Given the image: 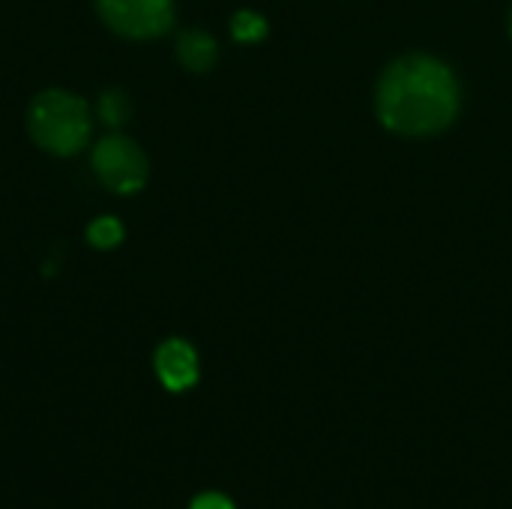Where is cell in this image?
Masks as SVG:
<instances>
[{"label":"cell","mask_w":512,"mask_h":509,"mask_svg":"<svg viewBox=\"0 0 512 509\" xmlns=\"http://www.w3.org/2000/svg\"><path fill=\"white\" fill-rule=\"evenodd\" d=\"M153 369L159 384L171 393H183L198 384V354L183 339H165L156 348Z\"/></svg>","instance_id":"5b68a950"},{"label":"cell","mask_w":512,"mask_h":509,"mask_svg":"<svg viewBox=\"0 0 512 509\" xmlns=\"http://www.w3.org/2000/svg\"><path fill=\"white\" fill-rule=\"evenodd\" d=\"M177 57L189 72H207L216 63V42L204 30H183L177 39Z\"/></svg>","instance_id":"8992f818"},{"label":"cell","mask_w":512,"mask_h":509,"mask_svg":"<svg viewBox=\"0 0 512 509\" xmlns=\"http://www.w3.org/2000/svg\"><path fill=\"white\" fill-rule=\"evenodd\" d=\"M132 114V105H129V96L123 90H105L102 99H99V117L108 123V126H123Z\"/></svg>","instance_id":"ba28073f"},{"label":"cell","mask_w":512,"mask_h":509,"mask_svg":"<svg viewBox=\"0 0 512 509\" xmlns=\"http://www.w3.org/2000/svg\"><path fill=\"white\" fill-rule=\"evenodd\" d=\"M510 36H512V12H510Z\"/></svg>","instance_id":"8fae6325"},{"label":"cell","mask_w":512,"mask_h":509,"mask_svg":"<svg viewBox=\"0 0 512 509\" xmlns=\"http://www.w3.org/2000/svg\"><path fill=\"white\" fill-rule=\"evenodd\" d=\"M96 177L117 195H132L147 183V156L123 135H108L93 147Z\"/></svg>","instance_id":"3957f363"},{"label":"cell","mask_w":512,"mask_h":509,"mask_svg":"<svg viewBox=\"0 0 512 509\" xmlns=\"http://www.w3.org/2000/svg\"><path fill=\"white\" fill-rule=\"evenodd\" d=\"M231 33H234V39H237V42H258V39H264V36H267V21H264L258 12L243 9V12H237V15H234V21H231Z\"/></svg>","instance_id":"9c48e42d"},{"label":"cell","mask_w":512,"mask_h":509,"mask_svg":"<svg viewBox=\"0 0 512 509\" xmlns=\"http://www.w3.org/2000/svg\"><path fill=\"white\" fill-rule=\"evenodd\" d=\"M189 509H234V504L222 495V492H201Z\"/></svg>","instance_id":"30bf717a"},{"label":"cell","mask_w":512,"mask_h":509,"mask_svg":"<svg viewBox=\"0 0 512 509\" xmlns=\"http://www.w3.org/2000/svg\"><path fill=\"white\" fill-rule=\"evenodd\" d=\"M96 9L126 39H153L174 24V0H96Z\"/></svg>","instance_id":"277c9868"},{"label":"cell","mask_w":512,"mask_h":509,"mask_svg":"<svg viewBox=\"0 0 512 509\" xmlns=\"http://www.w3.org/2000/svg\"><path fill=\"white\" fill-rule=\"evenodd\" d=\"M27 129L42 150L54 156H72L81 147H87L90 108L75 93L45 90L27 108Z\"/></svg>","instance_id":"7a4b0ae2"},{"label":"cell","mask_w":512,"mask_h":509,"mask_svg":"<svg viewBox=\"0 0 512 509\" xmlns=\"http://www.w3.org/2000/svg\"><path fill=\"white\" fill-rule=\"evenodd\" d=\"M378 120L399 135H432L459 114V84L447 63L432 54L393 60L375 93Z\"/></svg>","instance_id":"6da1fadb"},{"label":"cell","mask_w":512,"mask_h":509,"mask_svg":"<svg viewBox=\"0 0 512 509\" xmlns=\"http://www.w3.org/2000/svg\"><path fill=\"white\" fill-rule=\"evenodd\" d=\"M87 243L93 249H114L123 243V225L114 216H102L87 228Z\"/></svg>","instance_id":"52a82bcc"}]
</instances>
